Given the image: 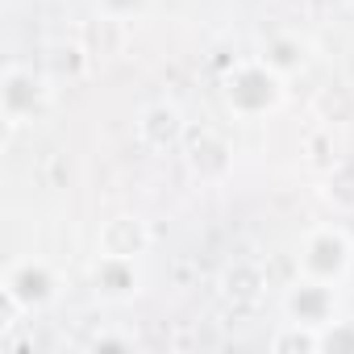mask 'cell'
Here are the masks:
<instances>
[{
    "mask_svg": "<svg viewBox=\"0 0 354 354\" xmlns=\"http://www.w3.org/2000/svg\"><path fill=\"white\" fill-rule=\"evenodd\" d=\"M221 96H225V109L238 121H263V117H271V113L283 109V100H288V75H279L263 55L259 59H238L221 75Z\"/></svg>",
    "mask_w": 354,
    "mask_h": 354,
    "instance_id": "obj_1",
    "label": "cell"
},
{
    "mask_svg": "<svg viewBox=\"0 0 354 354\" xmlns=\"http://www.w3.org/2000/svg\"><path fill=\"white\" fill-rule=\"evenodd\" d=\"M50 109H55L50 80L26 63H5V71H0V117H5V125L9 129L38 125L50 117Z\"/></svg>",
    "mask_w": 354,
    "mask_h": 354,
    "instance_id": "obj_2",
    "label": "cell"
},
{
    "mask_svg": "<svg viewBox=\"0 0 354 354\" xmlns=\"http://www.w3.org/2000/svg\"><path fill=\"white\" fill-rule=\"evenodd\" d=\"M350 259H354V238L342 225H313L300 242L296 254V271L304 279H321L333 288H346L350 275Z\"/></svg>",
    "mask_w": 354,
    "mask_h": 354,
    "instance_id": "obj_3",
    "label": "cell"
},
{
    "mask_svg": "<svg viewBox=\"0 0 354 354\" xmlns=\"http://www.w3.org/2000/svg\"><path fill=\"white\" fill-rule=\"evenodd\" d=\"M0 288H5L26 313H42L63 296V275L50 259H17V263H9Z\"/></svg>",
    "mask_w": 354,
    "mask_h": 354,
    "instance_id": "obj_4",
    "label": "cell"
},
{
    "mask_svg": "<svg viewBox=\"0 0 354 354\" xmlns=\"http://www.w3.org/2000/svg\"><path fill=\"white\" fill-rule=\"evenodd\" d=\"M184 162L192 171V180L217 188V184L230 180V171H234V146L213 125H188V133H184Z\"/></svg>",
    "mask_w": 354,
    "mask_h": 354,
    "instance_id": "obj_5",
    "label": "cell"
},
{
    "mask_svg": "<svg viewBox=\"0 0 354 354\" xmlns=\"http://www.w3.org/2000/svg\"><path fill=\"white\" fill-rule=\"evenodd\" d=\"M92 296L100 304H133L146 292V275H142V259H117V254H96L92 259Z\"/></svg>",
    "mask_w": 354,
    "mask_h": 354,
    "instance_id": "obj_6",
    "label": "cell"
},
{
    "mask_svg": "<svg viewBox=\"0 0 354 354\" xmlns=\"http://www.w3.org/2000/svg\"><path fill=\"white\" fill-rule=\"evenodd\" d=\"M283 317L288 321H300V325H313V329H325L333 317H342L337 288L333 283H321V279L296 275V283L283 292Z\"/></svg>",
    "mask_w": 354,
    "mask_h": 354,
    "instance_id": "obj_7",
    "label": "cell"
},
{
    "mask_svg": "<svg viewBox=\"0 0 354 354\" xmlns=\"http://www.w3.org/2000/svg\"><path fill=\"white\" fill-rule=\"evenodd\" d=\"M133 133H138V142H142L146 150L162 154V150H171V146H184L188 121H184L180 104H171V100H154V104H146V109L138 113Z\"/></svg>",
    "mask_w": 354,
    "mask_h": 354,
    "instance_id": "obj_8",
    "label": "cell"
},
{
    "mask_svg": "<svg viewBox=\"0 0 354 354\" xmlns=\"http://www.w3.org/2000/svg\"><path fill=\"white\" fill-rule=\"evenodd\" d=\"M150 250V225L133 213H117L100 221L96 234V254H117V259H142Z\"/></svg>",
    "mask_w": 354,
    "mask_h": 354,
    "instance_id": "obj_9",
    "label": "cell"
},
{
    "mask_svg": "<svg viewBox=\"0 0 354 354\" xmlns=\"http://www.w3.org/2000/svg\"><path fill=\"white\" fill-rule=\"evenodd\" d=\"M125 42H129V21H117L109 13L88 17L80 30V50L88 59H117L125 50Z\"/></svg>",
    "mask_w": 354,
    "mask_h": 354,
    "instance_id": "obj_10",
    "label": "cell"
},
{
    "mask_svg": "<svg viewBox=\"0 0 354 354\" xmlns=\"http://www.w3.org/2000/svg\"><path fill=\"white\" fill-rule=\"evenodd\" d=\"M263 59L279 71V75H296V71H304L308 67V42L300 38V34H275V38H267V46H263Z\"/></svg>",
    "mask_w": 354,
    "mask_h": 354,
    "instance_id": "obj_11",
    "label": "cell"
},
{
    "mask_svg": "<svg viewBox=\"0 0 354 354\" xmlns=\"http://www.w3.org/2000/svg\"><path fill=\"white\" fill-rule=\"evenodd\" d=\"M321 196L337 209V213H354V154H342L325 175H321Z\"/></svg>",
    "mask_w": 354,
    "mask_h": 354,
    "instance_id": "obj_12",
    "label": "cell"
},
{
    "mask_svg": "<svg viewBox=\"0 0 354 354\" xmlns=\"http://www.w3.org/2000/svg\"><path fill=\"white\" fill-rule=\"evenodd\" d=\"M259 296H263V271L254 263H234L225 271V300L250 308V304H259Z\"/></svg>",
    "mask_w": 354,
    "mask_h": 354,
    "instance_id": "obj_13",
    "label": "cell"
},
{
    "mask_svg": "<svg viewBox=\"0 0 354 354\" xmlns=\"http://www.w3.org/2000/svg\"><path fill=\"white\" fill-rule=\"evenodd\" d=\"M275 354H321V329L313 325H300V321H283L271 342H267Z\"/></svg>",
    "mask_w": 354,
    "mask_h": 354,
    "instance_id": "obj_14",
    "label": "cell"
},
{
    "mask_svg": "<svg viewBox=\"0 0 354 354\" xmlns=\"http://www.w3.org/2000/svg\"><path fill=\"white\" fill-rule=\"evenodd\" d=\"M317 121L321 125H346L350 117H354V88H346V84H329V88H321L317 92Z\"/></svg>",
    "mask_w": 354,
    "mask_h": 354,
    "instance_id": "obj_15",
    "label": "cell"
},
{
    "mask_svg": "<svg viewBox=\"0 0 354 354\" xmlns=\"http://www.w3.org/2000/svg\"><path fill=\"white\" fill-rule=\"evenodd\" d=\"M337 158H342V150H337V142H333V125H317V129L304 138V162H308V171L325 175Z\"/></svg>",
    "mask_w": 354,
    "mask_h": 354,
    "instance_id": "obj_16",
    "label": "cell"
},
{
    "mask_svg": "<svg viewBox=\"0 0 354 354\" xmlns=\"http://www.w3.org/2000/svg\"><path fill=\"white\" fill-rule=\"evenodd\" d=\"M321 354H354V317H333L321 329Z\"/></svg>",
    "mask_w": 354,
    "mask_h": 354,
    "instance_id": "obj_17",
    "label": "cell"
},
{
    "mask_svg": "<svg viewBox=\"0 0 354 354\" xmlns=\"http://www.w3.org/2000/svg\"><path fill=\"white\" fill-rule=\"evenodd\" d=\"M146 9H150V0H96V13H109V17H117V21H138V17H146Z\"/></svg>",
    "mask_w": 354,
    "mask_h": 354,
    "instance_id": "obj_18",
    "label": "cell"
},
{
    "mask_svg": "<svg viewBox=\"0 0 354 354\" xmlns=\"http://www.w3.org/2000/svg\"><path fill=\"white\" fill-rule=\"evenodd\" d=\"M88 350H133V337L129 333H96L88 342Z\"/></svg>",
    "mask_w": 354,
    "mask_h": 354,
    "instance_id": "obj_19",
    "label": "cell"
},
{
    "mask_svg": "<svg viewBox=\"0 0 354 354\" xmlns=\"http://www.w3.org/2000/svg\"><path fill=\"white\" fill-rule=\"evenodd\" d=\"M346 288H354V259H350V275H346Z\"/></svg>",
    "mask_w": 354,
    "mask_h": 354,
    "instance_id": "obj_20",
    "label": "cell"
}]
</instances>
